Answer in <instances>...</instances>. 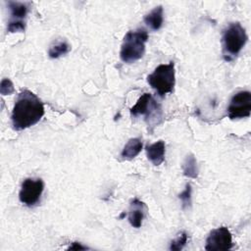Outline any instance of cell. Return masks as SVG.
<instances>
[{
  "label": "cell",
  "mask_w": 251,
  "mask_h": 251,
  "mask_svg": "<svg viewBox=\"0 0 251 251\" xmlns=\"http://www.w3.org/2000/svg\"><path fill=\"white\" fill-rule=\"evenodd\" d=\"M42 101L31 91L24 89L18 96L12 111L14 129L23 130L37 124L44 115Z\"/></svg>",
  "instance_id": "cell-1"
},
{
  "label": "cell",
  "mask_w": 251,
  "mask_h": 251,
  "mask_svg": "<svg viewBox=\"0 0 251 251\" xmlns=\"http://www.w3.org/2000/svg\"><path fill=\"white\" fill-rule=\"evenodd\" d=\"M148 40V33L144 28L128 31L123 40L120 57L123 62L131 64L142 58L145 52V44Z\"/></svg>",
  "instance_id": "cell-2"
},
{
  "label": "cell",
  "mask_w": 251,
  "mask_h": 251,
  "mask_svg": "<svg viewBox=\"0 0 251 251\" xmlns=\"http://www.w3.org/2000/svg\"><path fill=\"white\" fill-rule=\"evenodd\" d=\"M248 36L239 23H231L223 33V56L226 61H232L244 47Z\"/></svg>",
  "instance_id": "cell-3"
},
{
  "label": "cell",
  "mask_w": 251,
  "mask_h": 251,
  "mask_svg": "<svg viewBox=\"0 0 251 251\" xmlns=\"http://www.w3.org/2000/svg\"><path fill=\"white\" fill-rule=\"evenodd\" d=\"M147 81L161 97L171 93L176 83L174 62L159 65L154 72L147 76Z\"/></svg>",
  "instance_id": "cell-4"
},
{
  "label": "cell",
  "mask_w": 251,
  "mask_h": 251,
  "mask_svg": "<svg viewBox=\"0 0 251 251\" xmlns=\"http://www.w3.org/2000/svg\"><path fill=\"white\" fill-rule=\"evenodd\" d=\"M130 115L132 117L144 115L148 125H158L162 119L161 105L153 99L150 93H144L130 108Z\"/></svg>",
  "instance_id": "cell-5"
},
{
  "label": "cell",
  "mask_w": 251,
  "mask_h": 251,
  "mask_svg": "<svg viewBox=\"0 0 251 251\" xmlns=\"http://www.w3.org/2000/svg\"><path fill=\"white\" fill-rule=\"evenodd\" d=\"M44 189V182L41 178H25L19 192L20 201L25 206H34L41 197Z\"/></svg>",
  "instance_id": "cell-6"
},
{
  "label": "cell",
  "mask_w": 251,
  "mask_h": 251,
  "mask_svg": "<svg viewBox=\"0 0 251 251\" xmlns=\"http://www.w3.org/2000/svg\"><path fill=\"white\" fill-rule=\"evenodd\" d=\"M251 113V93L247 90H241L235 93L227 107L229 119L248 118Z\"/></svg>",
  "instance_id": "cell-7"
},
{
  "label": "cell",
  "mask_w": 251,
  "mask_h": 251,
  "mask_svg": "<svg viewBox=\"0 0 251 251\" xmlns=\"http://www.w3.org/2000/svg\"><path fill=\"white\" fill-rule=\"evenodd\" d=\"M232 248V236L229 229L226 226H221L213 229L205 244V249L209 251L229 250Z\"/></svg>",
  "instance_id": "cell-8"
},
{
  "label": "cell",
  "mask_w": 251,
  "mask_h": 251,
  "mask_svg": "<svg viewBox=\"0 0 251 251\" xmlns=\"http://www.w3.org/2000/svg\"><path fill=\"white\" fill-rule=\"evenodd\" d=\"M147 211L146 205L137 198L131 200L128 211V222L133 227H140Z\"/></svg>",
  "instance_id": "cell-9"
},
{
  "label": "cell",
  "mask_w": 251,
  "mask_h": 251,
  "mask_svg": "<svg viewBox=\"0 0 251 251\" xmlns=\"http://www.w3.org/2000/svg\"><path fill=\"white\" fill-rule=\"evenodd\" d=\"M165 143L163 140H159L151 145L146 146V155L148 160L154 165L159 166L165 159Z\"/></svg>",
  "instance_id": "cell-10"
},
{
  "label": "cell",
  "mask_w": 251,
  "mask_h": 251,
  "mask_svg": "<svg viewBox=\"0 0 251 251\" xmlns=\"http://www.w3.org/2000/svg\"><path fill=\"white\" fill-rule=\"evenodd\" d=\"M28 5L29 3L26 2L8 1V7L12 16L10 23H25L24 19L28 12Z\"/></svg>",
  "instance_id": "cell-11"
},
{
  "label": "cell",
  "mask_w": 251,
  "mask_h": 251,
  "mask_svg": "<svg viewBox=\"0 0 251 251\" xmlns=\"http://www.w3.org/2000/svg\"><path fill=\"white\" fill-rule=\"evenodd\" d=\"M163 22L164 18L162 6L155 7L151 12H149L144 17V23L153 30H158L159 28H161Z\"/></svg>",
  "instance_id": "cell-12"
},
{
  "label": "cell",
  "mask_w": 251,
  "mask_h": 251,
  "mask_svg": "<svg viewBox=\"0 0 251 251\" xmlns=\"http://www.w3.org/2000/svg\"><path fill=\"white\" fill-rule=\"evenodd\" d=\"M142 149V142L139 138H130L122 150L121 156L126 160H131L136 157Z\"/></svg>",
  "instance_id": "cell-13"
},
{
  "label": "cell",
  "mask_w": 251,
  "mask_h": 251,
  "mask_svg": "<svg viewBox=\"0 0 251 251\" xmlns=\"http://www.w3.org/2000/svg\"><path fill=\"white\" fill-rule=\"evenodd\" d=\"M182 172L186 177L196 178L198 176V166L195 157L189 154L185 157L182 163Z\"/></svg>",
  "instance_id": "cell-14"
},
{
  "label": "cell",
  "mask_w": 251,
  "mask_h": 251,
  "mask_svg": "<svg viewBox=\"0 0 251 251\" xmlns=\"http://www.w3.org/2000/svg\"><path fill=\"white\" fill-rule=\"evenodd\" d=\"M70 51V45L66 41H59L50 46L48 50V55L52 59L59 58L66 55Z\"/></svg>",
  "instance_id": "cell-15"
},
{
  "label": "cell",
  "mask_w": 251,
  "mask_h": 251,
  "mask_svg": "<svg viewBox=\"0 0 251 251\" xmlns=\"http://www.w3.org/2000/svg\"><path fill=\"white\" fill-rule=\"evenodd\" d=\"M188 235L185 231L180 232L174 240H172L170 245V250L172 251H180L187 243Z\"/></svg>",
  "instance_id": "cell-16"
},
{
  "label": "cell",
  "mask_w": 251,
  "mask_h": 251,
  "mask_svg": "<svg viewBox=\"0 0 251 251\" xmlns=\"http://www.w3.org/2000/svg\"><path fill=\"white\" fill-rule=\"evenodd\" d=\"M178 198L181 201V206L183 209H186L191 206V185H190V183L185 184V188L178 195Z\"/></svg>",
  "instance_id": "cell-17"
},
{
  "label": "cell",
  "mask_w": 251,
  "mask_h": 251,
  "mask_svg": "<svg viewBox=\"0 0 251 251\" xmlns=\"http://www.w3.org/2000/svg\"><path fill=\"white\" fill-rule=\"evenodd\" d=\"M14 92V84L9 78H3L0 84V93L2 95H9Z\"/></svg>",
  "instance_id": "cell-18"
},
{
  "label": "cell",
  "mask_w": 251,
  "mask_h": 251,
  "mask_svg": "<svg viewBox=\"0 0 251 251\" xmlns=\"http://www.w3.org/2000/svg\"><path fill=\"white\" fill-rule=\"evenodd\" d=\"M69 249L70 250H84V249H86V247L81 245L78 242H73V244L69 247Z\"/></svg>",
  "instance_id": "cell-19"
}]
</instances>
